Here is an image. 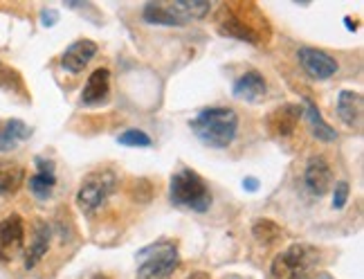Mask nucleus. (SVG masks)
Returning a JSON list of instances; mask_svg holds the SVG:
<instances>
[{
    "instance_id": "nucleus-1",
    "label": "nucleus",
    "mask_w": 364,
    "mask_h": 279,
    "mask_svg": "<svg viewBox=\"0 0 364 279\" xmlns=\"http://www.w3.org/2000/svg\"><path fill=\"white\" fill-rule=\"evenodd\" d=\"M189 127L193 135L200 140V142L209 149H228L236 131H239V115L232 108H203L198 115H196Z\"/></svg>"
},
{
    "instance_id": "nucleus-2",
    "label": "nucleus",
    "mask_w": 364,
    "mask_h": 279,
    "mask_svg": "<svg viewBox=\"0 0 364 279\" xmlns=\"http://www.w3.org/2000/svg\"><path fill=\"white\" fill-rule=\"evenodd\" d=\"M169 199L176 207L191 209V212H207L212 207V191H209L205 178L193 169H180L171 176Z\"/></svg>"
},
{
    "instance_id": "nucleus-3",
    "label": "nucleus",
    "mask_w": 364,
    "mask_h": 279,
    "mask_svg": "<svg viewBox=\"0 0 364 279\" xmlns=\"http://www.w3.org/2000/svg\"><path fill=\"white\" fill-rule=\"evenodd\" d=\"M207 0H176V3H149L142 9V16L151 25H169L180 27L191 21H198L209 14Z\"/></svg>"
},
{
    "instance_id": "nucleus-4",
    "label": "nucleus",
    "mask_w": 364,
    "mask_h": 279,
    "mask_svg": "<svg viewBox=\"0 0 364 279\" xmlns=\"http://www.w3.org/2000/svg\"><path fill=\"white\" fill-rule=\"evenodd\" d=\"M137 279H169L178 268V248L171 241H158L137 253Z\"/></svg>"
},
{
    "instance_id": "nucleus-5",
    "label": "nucleus",
    "mask_w": 364,
    "mask_h": 279,
    "mask_svg": "<svg viewBox=\"0 0 364 279\" xmlns=\"http://www.w3.org/2000/svg\"><path fill=\"white\" fill-rule=\"evenodd\" d=\"M117 189V176L110 169H102V172H92L83 178V183L79 187L77 194V203L81 207V212L92 214L97 212Z\"/></svg>"
},
{
    "instance_id": "nucleus-6",
    "label": "nucleus",
    "mask_w": 364,
    "mask_h": 279,
    "mask_svg": "<svg viewBox=\"0 0 364 279\" xmlns=\"http://www.w3.org/2000/svg\"><path fill=\"white\" fill-rule=\"evenodd\" d=\"M313 259H315L313 248L295 243L288 250H284L282 255L274 257L270 275H272V279H299L308 268H311Z\"/></svg>"
},
{
    "instance_id": "nucleus-7",
    "label": "nucleus",
    "mask_w": 364,
    "mask_h": 279,
    "mask_svg": "<svg viewBox=\"0 0 364 279\" xmlns=\"http://www.w3.org/2000/svg\"><path fill=\"white\" fill-rule=\"evenodd\" d=\"M297 57H299V63L301 68L306 70L308 75H311L313 79H331L335 73L340 70L338 61H335L328 52L324 50H317V48H301L297 52Z\"/></svg>"
},
{
    "instance_id": "nucleus-8",
    "label": "nucleus",
    "mask_w": 364,
    "mask_h": 279,
    "mask_svg": "<svg viewBox=\"0 0 364 279\" xmlns=\"http://www.w3.org/2000/svg\"><path fill=\"white\" fill-rule=\"evenodd\" d=\"M218 32L220 34H228L232 38H239V41H247V43H261V34L255 30V25L247 21V16H243V9L241 7H234L228 11V16H223L218 23Z\"/></svg>"
},
{
    "instance_id": "nucleus-9",
    "label": "nucleus",
    "mask_w": 364,
    "mask_h": 279,
    "mask_svg": "<svg viewBox=\"0 0 364 279\" xmlns=\"http://www.w3.org/2000/svg\"><path fill=\"white\" fill-rule=\"evenodd\" d=\"M25 241V226L18 214H9L0 223V259L9 261L23 248Z\"/></svg>"
},
{
    "instance_id": "nucleus-10",
    "label": "nucleus",
    "mask_w": 364,
    "mask_h": 279,
    "mask_svg": "<svg viewBox=\"0 0 364 279\" xmlns=\"http://www.w3.org/2000/svg\"><path fill=\"white\" fill-rule=\"evenodd\" d=\"M301 115H304V108L297 104L279 106L268 117H265V127H268V131L277 137H288V135L295 133Z\"/></svg>"
},
{
    "instance_id": "nucleus-11",
    "label": "nucleus",
    "mask_w": 364,
    "mask_h": 279,
    "mask_svg": "<svg viewBox=\"0 0 364 279\" xmlns=\"http://www.w3.org/2000/svg\"><path fill=\"white\" fill-rule=\"evenodd\" d=\"M304 183L313 196H324V194L333 187V169L324 156H317L308 162L306 174H304Z\"/></svg>"
},
{
    "instance_id": "nucleus-12",
    "label": "nucleus",
    "mask_w": 364,
    "mask_h": 279,
    "mask_svg": "<svg viewBox=\"0 0 364 279\" xmlns=\"http://www.w3.org/2000/svg\"><path fill=\"white\" fill-rule=\"evenodd\" d=\"M232 95L236 97V100L257 104V102L265 100V95H268V83H265L261 73H257V70H250V73L241 75L239 79L234 81Z\"/></svg>"
},
{
    "instance_id": "nucleus-13",
    "label": "nucleus",
    "mask_w": 364,
    "mask_h": 279,
    "mask_svg": "<svg viewBox=\"0 0 364 279\" xmlns=\"http://www.w3.org/2000/svg\"><path fill=\"white\" fill-rule=\"evenodd\" d=\"M95 57H97V43H92L88 38H81V41H75V43L63 52L61 65L68 70V73L79 75Z\"/></svg>"
},
{
    "instance_id": "nucleus-14",
    "label": "nucleus",
    "mask_w": 364,
    "mask_h": 279,
    "mask_svg": "<svg viewBox=\"0 0 364 279\" xmlns=\"http://www.w3.org/2000/svg\"><path fill=\"white\" fill-rule=\"evenodd\" d=\"M338 115L340 120L351 129L362 127V115H364V100L355 90H342L338 97Z\"/></svg>"
},
{
    "instance_id": "nucleus-15",
    "label": "nucleus",
    "mask_w": 364,
    "mask_h": 279,
    "mask_svg": "<svg viewBox=\"0 0 364 279\" xmlns=\"http://www.w3.org/2000/svg\"><path fill=\"white\" fill-rule=\"evenodd\" d=\"M38 172L30 178V191L38 201H48L52 196L54 187H57V176H54V164L46 158H36Z\"/></svg>"
},
{
    "instance_id": "nucleus-16",
    "label": "nucleus",
    "mask_w": 364,
    "mask_h": 279,
    "mask_svg": "<svg viewBox=\"0 0 364 279\" xmlns=\"http://www.w3.org/2000/svg\"><path fill=\"white\" fill-rule=\"evenodd\" d=\"M108 93H110V73L106 68H97L88 77L86 88L81 93V104L97 106L108 100Z\"/></svg>"
},
{
    "instance_id": "nucleus-17",
    "label": "nucleus",
    "mask_w": 364,
    "mask_h": 279,
    "mask_svg": "<svg viewBox=\"0 0 364 279\" xmlns=\"http://www.w3.org/2000/svg\"><path fill=\"white\" fill-rule=\"evenodd\" d=\"M30 135H32V129L21 120L0 122V153L14 151L18 147V142H23V140H27Z\"/></svg>"
},
{
    "instance_id": "nucleus-18",
    "label": "nucleus",
    "mask_w": 364,
    "mask_h": 279,
    "mask_svg": "<svg viewBox=\"0 0 364 279\" xmlns=\"http://www.w3.org/2000/svg\"><path fill=\"white\" fill-rule=\"evenodd\" d=\"M48 248H50V228L48 223H36L34 226V239L27 248V255H25V268H34L36 263L48 255Z\"/></svg>"
},
{
    "instance_id": "nucleus-19",
    "label": "nucleus",
    "mask_w": 364,
    "mask_h": 279,
    "mask_svg": "<svg viewBox=\"0 0 364 279\" xmlns=\"http://www.w3.org/2000/svg\"><path fill=\"white\" fill-rule=\"evenodd\" d=\"M304 110H306L308 122H311V131L317 140H321V142H335V140H338V131L331 129V124L321 117L319 108L311 100H304Z\"/></svg>"
},
{
    "instance_id": "nucleus-20",
    "label": "nucleus",
    "mask_w": 364,
    "mask_h": 279,
    "mask_svg": "<svg viewBox=\"0 0 364 279\" xmlns=\"http://www.w3.org/2000/svg\"><path fill=\"white\" fill-rule=\"evenodd\" d=\"M25 180V169L16 164H9L0 169V196H11L16 194Z\"/></svg>"
},
{
    "instance_id": "nucleus-21",
    "label": "nucleus",
    "mask_w": 364,
    "mask_h": 279,
    "mask_svg": "<svg viewBox=\"0 0 364 279\" xmlns=\"http://www.w3.org/2000/svg\"><path fill=\"white\" fill-rule=\"evenodd\" d=\"M252 234H255V239L263 246H268L272 241H277L279 236H282V228L277 226L274 221L270 219H259L255 226H252Z\"/></svg>"
},
{
    "instance_id": "nucleus-22",
    "label": "nucleus",
    "mask_w": 364,
    "mask_h": 279,
    "mask_svg": "<svg viewBox=\"0 0 364 279\" xmlns=\"http://www.w3.org/2000/svg\"><path fill=\"white\" fill-rule=\"evenodd\" d=\"M117 142L124 144V147H151V135L144 133L142 129H126L119 137H117Z\"/></svg>"
},
{
    "instance_id": "nucleus-23",
    "label": "nucleus",
    "mask_w": 364,
    "mask_h": 279,
    "mask_svg": "<svg viewBox=\"0 0 364 279\" xmlns=\"http://www.w3.org/2000/svg\"><path fill=\"white\" fill-rule=\"evenodd\" d=\"M348 194H351V187H348L346 180H338L333 191V209H342L348 201Z\"/></svg>"
},
{
    "instance_id": "nucleus-24",
    "label": "nucleus",
    "mask_w": 364,
    "mask_h": 279,
    "mask_svg": "<svg viewBox=\"0 0 364 279\" xmlns=\"http://www.w3.org/2000/svg\"><path fill=\"white\" fill-rule=\"evenodd\" d=\"M243 187H247L250 191L259 189V183H257V178H245V180H243Z\"/></svg>"
},
{
    "instance_id": "nucleus-25",
    "label": "nucleus",
    "mask_w": 364,
    "mask_h": 279,
    "mask_svg": "<svg viewBox=\"0 0 364 279\" xmlns=\"http://www.w3.org/2000/svg\"><path fill=\"white\" fill-rule=\"evenodd\" d=\"M189 279H209V275H207V273H203V270H196V273H191V275H189Z\"/></svg>"
},
{
    "instance_id": "nucleus-26",
    "label": "nucleus",
    "mask_w": 364,
    "mask_h": 279,
    "mask_svg": "<svg viewBox=\"0 0 364 279\" xmlns=\"http://www.w3.org/2000/svg\"><path fill=\"white\" fill-rule=\"evenodd\" d=\"M344 21H346V27H348V30H351V32H355V30H358V25H355V23H351V19H348V16H346Z\"/></svg>"
},
{
    "instance_id": "nucleus-27",
    "label": "nucleus",
    "mask_w": 364,
    "mask_h": 279,
    "mask_svg": "<svg viewBox=\"0 0 364 279\" xmlns=\"http://www.w3.org/2000/svg\"><path fill=\"white\" fill-rule=\"evenodd\" d=\"M92 279H106V277H92Z\"/></svg>"
},
{
    "instance_id": "nucleus-28",
    "label": "nucleus",
    "mask_w": 364,
    "mask_h": 279,
    "mask_svg": "<svg viewBox=\"0 0 364 279\" xmlns=\"http://www.w3.org/2000/svg\"><path fill=\"white\" fill-rule=\"evenodd\" d=\"M0 70H3V65H0Z\"/></svg>"
}]
</instances>
